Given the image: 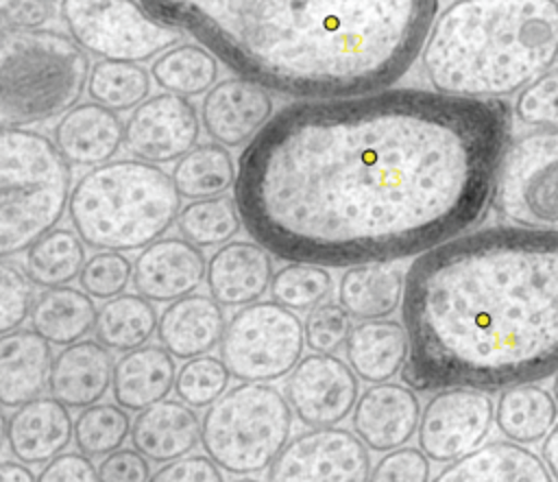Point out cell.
Returning a JSON list of instances; mask_svg holds the SVG:
<instances>
[{"mask_svg": "<svg viewBox=\"0 0 558 482\" xmlns=\"http://www.w3.org/2000/svg\"><path fill=\"white\" fill-rule=\"evenodd\" d=\"M405 386L499 390L558 371V229L460 233L405 270Z\"/></svg>", "mask_w": 558, "mask_h": 482, "instance_id": "obj_2", "label": "cell"}, {"mask_svg": "<svg viewBox=\"0 0 558 482\" xmlns=\"http://www.w3.org/2000/svg\"><path fill=\"white\" fill-rule=\"evenodd\" d=\"M405 270L399 262L349 266L338 284V303L360 321L388 318L403 303Z\"/></svg>", "mask_w": 558, "mask_h": 482, "instance_id": "obj_28", "label": "cell"}, {"mask_svg": "<svg viewBox=\"0 0 558 482\" xmlns=\"http://www.w3.org/2000/svg\"><path fill=\"white\" fill-rule=\"evenodd\" d=\"M150 460L135 447H120L98 465V482H148Z\"/></svg>", "mask_w": 558, "mask_h": 482, "instance_id": "obj_47", "label": "cell"}, {"mask_svg": "<svg viewBox=\"0 0 558 482\" xmlns=\"http://www.w3.org/2000/svg\"><path fill=\"white\" fill-rule=\"evenodd\" d=\"M37 482H98V467L83 451H65L46 462Z\"/></svg>", "mask_w": 558, "mask_h": 482, "instance_id": "obj_49", "label": "cell"}, {"mask_svg": "<svg viewBox=\"0 0 558 482\" xmlns=\"http://www.w3.org/2000/svg\"><path fill=\"white\" fill-rule=\"evenodd\" d=\"M113 358L98 340H78L59 351L48 375L54 399L74 410L98 403L113 384Z\"/></svg>", "mask_w": 558, "mask_h": 482, "instance_id": "obj_22", "label": "cell"}, {"mask_svg": "<svg viewBox=\"0 0 558 482\" xmlns=\"http://www.w3.org/2000/svg\"><path fill=\"white\" fill-rule=\"evenodd\" d=\"M78 281L89 297L113 299L133 281V264L124 253L100 251L85 262Z\"/></svg>", "mask_w": 558, "mask_h": 482, "instance_id": "obj_42", "label": "cell"}, {"mask_svg": "<svg viewBox=\"0 0 558 482\" xmlns=\"http://www.w3.org/2000/svg\"><path fill=\"white\" fill-rule=\"evenodd\" d=\"M368 482H429V458L421 447L392 449L377 460Z\"/></svg>", "mask_w": 558, "mask_h": 482, "instance_id": "obj_45", "label": "cell"}, {"mask_svg": "<svg viewBox=\"0 0 558 482\" xmlns=\"http://www.w3.org/2000/svg\"><path fill=\"white\" fill-rule=\"evenodd\" d=\"M272 118V96L257 83L231 76L216 83L203 98L201 122L207 135L225 146H246Z\"/></svg>", "mask_w": 558, "mask_h": 482, "instance_id": "obj_16", "label": "cell"}, {"mask_svg": "<svg viewBox=\"0 0 558 482\" xmlns=\"http://www.w3.org/2000/svg\"><path fill=\"white\" fill-rule=\"evenodd\" d=\"M4 436L11 454L26 465H44L57 458L74 438L70 408L59 399L37 397L7 419Z\"/></svg>", "mask_w": 558, "mask_h": 482, "instance_id": "obj_20", "label": "cell"}, {"mask_svg": "<svg viewBox=\"0 0 558 482\" xmlns=\"http://www.w3.org/2000/svg\"><path fill=\"white\" fill-rule=\"evenodd\" d=\"M207 275L198 246L185 238L168 236L148 244L133 264V288L148 301L168 303L192 294Z\"/></svg>", "mask_w": 558, "mask_h": 482, "instance_id": "obj_18", "label": "cell"}, {"mask_svg": "<svg viewBox=\"0 0 558 482\" xmlns=\"http://www.w3.org/2000/svg\"><path fill=\"white\" fill-rule=\"evenodd\" d=\"M70 222L98 251H140L163 238L181 212L172 174L142 159L87 170L72 188Z\"/></svg>", "mask_w": 558, "mask_h": 482, "instance_id": "obj_5", "label": "cell"}, {"mask_svg": "<svg viewBox=\"0 0 558 482\" xmlns=\"http://www.w3.org/2000/svg\"><path fill=\"white\" fill-rule=\"evenodd\" d=\"M131 443L150 462H172L190 456L201 443V421L183 401L161 399L135 417Z\"/></svg>", "mask_w": 558, "mask_h": 482, "instance_id": "obj_24", "label": "cell"}, {"mask_svg": "<svg viewBox=\"0 0 558 482\" xmlns=\"http://www.w3.org/2000/svg\"><path fill=\"white\" fill-rule=\"evenodd\" d=\"M558 59V0H456L438 13L421 63L440 94L504 98Z\"/></svg>", "mask_w": 558, "mask_h": 482, "instance_id": "obj_4", "label": "cell"}, {"mask_svg": "<svg viewBox=\"0 0 558 482\" xmlns=\"http://www.w3.org/2000/svg\"><path fill=\"white\" fill-rule=\"evenodd\" d=\"M229 377L231 373L222 358L198 356L179 369L174 393L190 408H209L229 390Z\"/></svg>", "mask_w": 558, "mask_h": 482, "instance_id": "obj_40", "label": "cell"}, {"mask_svg": "<svg viewBox=\"0 0 558 482\" xmlns=\"http://www.w3.org/2000/svg\"><path fill=\"white\" fill-rule=\"evenodd\" d=\"M225 329L222 305L211 294H187L163 308L157 338L174 358L192 360L220 347Z\"/></svg>", "mask_w": 558, "mask_h": 482, "instance_id": "obj_23", "label": "cell"}, {"mask_svg": "<svg viewBox=\"0 0 558 482\" xmlns=\"http://www.w3.org/2000/svg\"><path fill=\"white\" fill-rule=\"evenodd\" d=\"M495 406L486 390L453 386L436 390L418 423V447L432 462L449 465L488 438Z\"/></svg>", "mask_w": 558, "mask_h": 482, "instance_id": "obj_13", "label": "cell"}, {"mask_svg": "<svg viewBox=\"0 0 558 482\" xmlns=\"http://www.w3.org/2000/svg\"><path fill=\"white\" fill-rule=\"evenodd\" d=\"M272 253L259 242L233 240L207 262L209 294L222 308H244L262 299L272 284Z\"/></svg>", "mask_w": 558, "mask_h": 482, "instance_id": "obj_19", "label": "cell"}, {"mask_svg": "<svg viewBox=\"0 0 558 482\" xmlns=\"http://www.w3.org/2000/svg\"><path fill=\"white\" fill-rule=\"evenodd\" d=\"M292 408L275 386L242 382L216 399L201 421V445L227 473L270 469L290 441Z\"/></svg>", "mask_w": 558, "mask_h": 482, "instance_id": "obj_8", "label": "cell"}, {"mask_svg": "<svg viewBox=\"0 0 558 482\" xmlns=\"http://www.w3.org/2000/svg\"><path fill=\"white\" fill-rule=\"evenodd\" d=\"M177 227L181 238L198 249L222 246L240 233L242 218L235 198L220 194L211 198L190 201L185 207H181Z\"/></svg>", "mask_w": 558, "mask_h": 482, "instance_id": "obj_36", "label": "cell"}, {"mask_svg": "<svg viewBox=\"0 0 558 482\" xmlns=\"http://www.w3.org/2000/svg\"><path fill=\"white\" fill-rule=\"evenodd\" d=\"M233 74L329 100L386 89L418 59L438 0H142Z\"/></svg>", "mask_w": 558, "mask_h": 482, "instance_id": "obj_3", "label": "cell"}, {"mask_svg": "<svg viewBox=\"0 0 558 482\" xmlns=\"http://www.w3.org/2000/svg\"><path fill=\"white\" fill-rule=\"evenodd\" d=\"M0 482H37V478L28 469L26 462L2 460V465H0Z\"/></svg>", "mask_w": 558, "mask_h": 482, "instance_id": "obj_51", "label": "cell"}, {"mask_svg": "<svg viewBox=\"0 0 558 482\" xmlns=\"http://www.w3.org/2000/svg\"><path fill=\"white\" fill-rule=\"evenodd\" d=\"M61 20L83 50L111 61H150L181 39L142 0H61Z\"/></svg>", "mask_w": 558, "mask_h": 482, "instance_id": "obj_9", "label": "cell"}, {"mask_svg": "<svg viewBox=\"0 0 558 482\" xmlns=\"http://www.w3.org/2000/svg\"><path fill=\"white\" fill-rule=\"evenodd\" d=\"M366 449L355 432L312 427L288 441L266 482H368L373 467Z\"/></svg>", "mask_w": 558, "mask_h": 482, "instance_id": "obj_12", "label": "cell"}, {"mask_svg": "<svg viewBox=\"0 0 558 482\" xmlns=\"http://www.w3.org/2000/svg\"><path fill=\"white\" fill-rule=\"evenodd\" d=\"M541 458H543L545 467L549 469L551 478L558 482V421H556V425L551 427V432L543 438Z\"/></svg>", "mask_w": 558, "mask_h": 482, "instance_id": "obj_50", "label": "cell"}, {"mask_svg": "<svg viewBox=\"0 0 558 482\" xmlns=\"http://www.w3.org/2000/svg\"><path fill=\"white\" fill-rule=\"evenodd\" d=\"M333 279L325 266L307 262H290L281 266L270 284L272 301L292 312L318 308L331 292Z\"/></svg>", "mask_w": 558, "mask_h": 482, "instance_id": "obj_39", "label": "cell"}, {"mask_svg": "<svg viewBox=\"0 0 558 482\" xmlns=\"http://www.w3.org/2000/svg\"><path fill=\"white\" fill-rule=\"evenodd\" d=\"M421 414L418 397L410 386L381 382L360 395L351 425L368 449L392 451L416 434Z\"/></svg>", "mask_w": 558, "mask_h": 482, "instance_id": "obj_17", "label": "cell"}, {"mask_svg": "<svg viewBox=\"0 0 558 482\" xmlns=\"http://www.w3.org/2000/svg\"><path fill=\"white\" fill-rule=\"evenodd\" d=\"M305 327L277 301H255L240 308L220 340V358L240 382H272L301 362Z\"/></svg>", "mask_w": 558, "mask_h": 482, "instance_id": "obj_10", "label": "cell"}, {"mask_svg": "<svg viewBox=\"0 0 558 482\" xmlns=\"http://www.w3.org/2000/svg\"><path fill=\"white\" fill-rule=\"evenodd\" d=\"M70 161L54 140L26 126L0 131V255L28 251L63 218L72 196Z\"/></svg>", "mask_w": 558, "mask_h": 482, "instance_id": "obj_7", "label": "cell"}, {"mask_svg": "<svg viewBox=\"0 0 558 482\" xmlns=\"http://www.w3.org/2000/svg\"><path fill=\"white\" fill-rule=\"evenodd\" d=\"M131 421L118 403H94L74 419V443L89 458L109 456L131 436Z\"/></svg>", "mask_w": 558, "mask_h": 482, "instance_id": "obj_38", "label": "cell"}, {"mask_svg": "<svg viewBox=\"0 0 558 482\" xmlns=\"http://www.w3.org/2000/svg\"><path fill=\"white\" fill-rule=\"evenodd\" d=\"M201 133L196 107L179 94H157L135 107L126 120L124 144L135 159L161 166L187 155Z\"/></svg>", "mask_w": 558, "mask_h": 482, "instance_id": "obj_15", "label": "cell"}, {"mask_svg": "<svg viewBox=\"0 0 558 482\" xmlns=\"http://www.w3.org/2000/svg\"><path fill=\"white\" fill-rule=\"evenodd\" d=\"M347 362L364 382L392 379L408 362L410 340L405 325L392 318L362 321L353 327L347 345Z\"/></svg>", "mask_w": 558, "mask_h": 482, "instance_id": "obj_29", "label": "cell"}, {"mask_svg": "<svg viewBox=\"0 0 558 482\" xmlns=\"http://www.w3.org/2000/svg\"><path fill=\"white\" fill-rule=\"evenodd\" d=\"M174 356L163 345H144L126 351L113 366L111 393L118 406L140 412L161 399L177 382Z\"/></svg>", "mask_w": 558, "mask_h": 482, "instance_id": "obj_27", "label": "cell"}, {"mask_svg": "<svg viewBox=\"0 0 558 482\" xmlns=\"http://www.w3.org/2000/svg\"><path fill=\"white\" fill-rule=\"evenodd\" d=\"M85 242L74 229L54 227L28 246L24 270L39 288L68 286L85 266Z\"/></svg>", "mask_w": 558, "mask_h": 482, "instance_id": "obj_33", "label": "cell"}, {"mask_svg": "<svg viewBox=\"0 0 558 482\" xmlns=\"http://www.w3.org/2000/svg\"><path fill=\"white\" fill-rule=\"evenodd\" d=\"M432 482H554L543 458L512 441H493L449 462Z\"/></svg>", "mask_w": 558, "mask_h": 482, "instance_id": "obj_26", "label": "cell"}, {"mask_svg": "<svg viewBox=\"0 0 558 482\" xmlns=\"http://www.w3.org/2000/svg\"><path fill=\"white\" fill-rule=\"evenodd\" d=\"M150 79L153 76L140 63L100 59L92 65L87 94L107 109L129 111L148 98Z\"/></svg>", "mask_w": 558, "mask_h": 482, "instance_id": "obj_37", "label": "cell"}, {"mask_svg": "<svg viewBox=\"0 0 558 482\" xmlns=\"http://www.w3.org/2000/svg\"><path fill=\"white\" fill-rule=\"evenodd\" d=\"M556 397L532 382L504 388L495 408V423L499 432L519 445L543 441L556 425Z\"/></svg>", "mask_w": 558, "mask_h": 482, "instance_id": "obj_31", "label": "cell"}, {"mask_svg": "<svg viewBox=\"0 0 558 482\" xmlns=\"http://www.w3.org/2000/svg\"><path fill=\"white\" fill-rule=\"evenodd\" d=\"M54 17L52 0H0V31H37Z\"/></svg>", "mask_w": 558, "mask_h": 482, "instance_id": "obj_46", "label": "cell"}, {"mask_svg": "<svg viewBox=\"0 0 558 482\" xmlns=\"http://www.w3.org/2000/svg\"><path fill=\"white\" fill-rule=\"evenodd\" d=\"M148 482H225L218 465L209 456H183L179 460L166 462L157 469Z\"/></svg>", "mask_w": 558, "mask_h": 482, "instance_id": "obj_48", "label": "cell"}, {"mask_svg": "<svg viewBox=\"0 0 558 482\" xmlns=\"http://www.w3.org/2000/svg\"><path fill=\"white\" fill-rule=\"evenodd\" d=\"M554 397H556V403H558V375L554 379Z\"/></svg>", "mask_w": 558, "mask_h": 482, "instance_id": "obj_52", "label": "cell"}, {"mask_svg": "<svg viewBox=\"0 0 558 482\" xmlns=\"http://www.w3.org/2000/svg\"><path fill=\"white\" fill-rule=\"evenodd\" d=\"M238 166L229 150L216 142L194 146L172 168V181L181 196L190 201L220 196L235 185Z\"/></svg>", "mask_w": 558, "mask_h": 482, "instance_id": "obj_35", "label": "cell"}, {"mask_svg": "<svg viewBox=\"0 0 558 482\" xmlns=\"http://www.w3.org/2000/svg\"><path fill=\"white\" fill-rule=\"evenodd\" d=\"M514 116L527 126L558 129V68L543 72L519 92Z\"/></svg>", "mask_w": 558, "mask_h": 482, "instance_id": "obj_41", "label": "cell"}, {"mask_svg": "<svg viewBox=\"0 0 558 482\" xmlns=\"http://www.w3.org/2000/svg\"><path fill=\"white\" fill-rule=\"evenodd\" d=\"M98 310L85 290L72 286L46 288L31 310V329L50 345H72L96 327Z\"/></svg>", "mask_w": 558, "mask_h": 482, "instance_id": "obj_30", "label": "cell"}, {"mask_svg": "<svg viewBox=\"0 0 558 482\" xmlns=\"http://www.w3.org/2000/svg\"><path fill=\"white\" fill-rule=\"evenodd\" d=\"M357 379L355 371L340 358L312 353L292 369L283 395L303 425L336 427L360 399Z\"/></svg>", "mask_w": 558, "mask_h": 482, "instance_id": "obj_14", "label": "cell"}, {"mask_svg": "<svg viewBox=\"0 0 558 482\" xmlns=\"http://www.w3.org/2000/svg\"><path fill=\"white\" fill-rule=\"evenodd\" d=\"M493 205L527 229H558V129H538L506 146Z\"/></svg>", "mask_w": 558, "mask_h": 482, "instance_id": "obj_11", "label": "cell"}, {"mask_svg": "<svg viewBox=\"0 0 558 482\" xmlns=\"http://www.w3.org/2000/svg\"><path fill=\"white\" fill-rule=\"evenodd\" d=\"M510 109L418 87L281 107L238 157L233 198L275 257L399 262L475 225L493 201Z\"/></svg>", "mask_w": 558, "mask_h": 482, "instance_id": "obj_1", "label": "cell"}, {"mask_svg": "<svg viewBox=\"0 0 558 482\" xmlns=\"http://www.w3.org/2000/svg\"><path fill=\"white\" fill-rule=\"evenodd\" d=\"M218 59L201 44H179L161 52L153 65V81L170 92L185 98L207 94L218 79Z\"/></svg>", "mask_w": 558, "mask_h": 482, "instance_id": "obj_34", "label": "cell"}, {"mask_svg": "<svg viewBox=\"0 0 558 482\" xmlns=\"http://www.w3.org/2000/svg\"><path fill=\"white\" fill-rule=\"evenodd\" d=\"M92 63L65 33L37 28L2 33L0 122L31 126L68 113L87 89Z\"/></svg>", "mask_w": 558, "mask_h": 482, "instance_id": "obj_6", "label": "cell"}, {"mask_svg": "<svg viewBox=\"0 0 558 482\" xmlns=\"http://www.w3.org/2000/svg\"><path fill=\"white\" fill-rule=\"evenodd\" d=\"M50 342L35 329H15L0 338V401L20 408L41 397L52 366Z\"/></svg>", "mask_w": 558, "mask_h": 482, "instance_id": "obj_25", "label": "cell"}, {"mask_svg": "<svg viewBox=\"0 0 558 482\" xmlns=\"http://www.w3.org/2000/svg\"><path fill=\"white\" fill-rule=\"evenodd\" d=\"M33 281L11 262L0 264V332H15L33 310Z\"/></svg>", "mask_w": 558, "mask_h": 482, "instance_id": "obj_44", "label": "cell"}, {"mask_svg": "<svg viewBox=\"0 0 558 482\" xmlns=\"http://www.w3.org/2000/svg\"><path fill=\"white\" fill-rule=\"evenodd\" d=\"M126 122L113 109L98 103H78L54 126L52 140L70 166L96 168L120 150L124 144Z\"/></svg>", "mask_w": 558, "mask_h": 482, "instance_id": "obj_21", "label": "cell"}, {"mask_svg": "<svg viewBox=\"0 0 558 482\" xmlns=\"http://www.w3.org/2000/svg\"><path fill=\"white\" fill-rule=\"evenodd\" d=\"M303 327L305 345L312 349V353L329 356L344 347L353 332L351 314L340 303H320L307 314Z\"/></svg>", "mask_w": 558, "mask_h": 482, "instance_id": "obj_43", "label": "cell"}, {"mask_svg": "<svg viewBox=\"0 0 558 482\" xmlns=\"http://www.w3.org/2000/svg\"><path fill=\"white\" fill-rule=\"evenodd\" d=\"M233 482H257V480H253V478H238V480H233Z\"/></svg>", "mask_w": 558, "mask_h": 482, "instance_id": "obj_53", "label": "cell"}, {"mask_svg": "<svg viewBox=\"0 0 558 482\" xmlns=\"http://www.w3.org/2000/svg\"><path fill=\"white\" fill-rule=\"evenodd\" d=\"M159 327L155 305L142 294H118L98 310L96 340L113 351H133L148 345Z\"/></svg>", "mask_w": 558, "mask_h": 482, "instance_id": "obj_32", "label": "cell"}]
</instances>
